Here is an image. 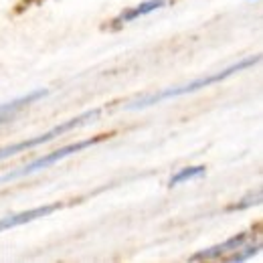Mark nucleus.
Segmentation results:
<instances>
[{"label":"nucleus","instance_id":"4","mask_svg":"<svg viewBox=\"0 0 263 263\" xmlns=\"http://www.w3.org/2000/svg\"><path fill=\"white\" fill-rule=\"evenodd\" d=\"M249 239H251V233H241V235H235V237L227 239L225 243H219V245H215V247H209V249L200 251V253H197V255H193V257H191V261L229 259L231 255H233V253H235L239 247H243L245 243H249Z\"/></svg>","mask_w":263,"mask_h":263},{"label":"nucleus","instance_id":"7","mask_svg":"<svg viewBox=\"0 0 263 263\" xmlns=\"http://www.w3.org/2000/svg\"><path fill=\"white\" fill-rule=\"evenodd\" d=\"M168 2H170V0H146V2H142V4H138V6H134V8H126V10L114 21V27L120 29L122 25H128V23L140 18V16H146V14L154 12V10H160Z\"/></svg>","mask_w":263,"mask_h":263},{"label":"nucleus","instance_id":"8","mask_svg":"<svg viewBox=\"0 0 263 263\" xmlns=\"http://www.w3.org/2000/svg\"><path fill=\"white\" fill-rule=\"evenodd\" d=\"M204 172H206L204 166H189V168H182L180 172H176V174L170 178L168 186L174 189V186H178V184H182V182H189V180H193V178H200Z\"/></svg>","mask_w":263,"mask_h":263},{"label":"nucleus","instance_id":"2","mask_svg":"<svg viewBox=\"0 0 263 263\" xmlns=\"http://www.w3.org/2000/svg\"><path fill=\"white\" fill-rule=\"evenodd\" d=\"M98 116H99V109L85 111V114H81V116L69 120V122H65V124H59V126L51 128L49 132H45V134H41V136H36V138L25 140V142H18V144H12V146H4V148H0V160L10 158V156H14V154H18V152H25V150L36 148V146H43V144H47V142H51V140H55V138H59V136L67 134V132L75 130V128H79V126H83V124L96 120Z\"/></svg>","mask_w":263,"mask_h":263},{"label":"nucleus","instance_id":"5","mask_svg":"<svg viewBox=\"0 0 263 263\" xmlns=\"http://www.w3.org/2000/svg\"><path fill=\"white\" fill-rule=\"evenodd\" d=\"M59 209H61V204L53 202V204H45V206H39V209H31V211H23V213L4 217V219H0V233L6 229H12V227H18V225H27V223L36 221L41 217H47V215H51V213H55Z\"/></svg>","mask_w":263,"mask_h":263},{"label":"nucleus","instance_id":"3","mask_svg":"<svg viewBox=\"0 0 263 263\" xmlns=\"http://www.w3.org/2000/svg\"><path fill=\"white\" fill-rule=\"evenodd\" d=\"M101 138H103V136H98V138H91V140H83V142H75V144L63 146V148H59V150H55V152H51V154H47V156H41V158H36V160L29 162L27 166H23V168H18V170H14V172H10V174H4V176L0 178V182L16 180V178H21V176H27V174L39 172V170H43V168H49V166H53L55 162H59V160H63V158H67V156H71V154H77V152H81V150H85V148L98 144Z\"/></svg>","mask_w":263,"mask_h":263},{"label":"nucleus","instance_id":"6","mask_svg":"<svg viewBox=\"0 0 263 263\" xmlns=\"http://www.w3.org/2000/svg\"><path fill=\"white\" fill-rule=\"evenodd\" d=\"M45 96H47L45 89H36V91H31V93H27V96H23V98L12 99V101H8V103H2V105H0V124L8 122V120L14 118L18 111H23L25 107H29L31 103L39 101V99L45 98Z\"/></svg>","mask_w":263,"mask_h":263},{"label":"nucleus","instance_id":"1","mask_svg":"<svg viewBox=\"0 0 263 263\" xmlns=\"http://www.w3.org/2000/svg\"><path fill=\"white\" fill-rule=\"evenodd\" d=\"M257 63H259V57H251V59L239 61V63H235V65L227 67V69L221 71V73L206 75V77H200V79L193 81V83H186V85H180V87H174V89H166V91H160V93H152V96L136 99V101H132L128 107H130V109H140V107H148V105L160 103V101H164V99L178 98V96H184V93H193V91H198V89H202V87H209V85H213V83H219V81L227 79L233 73H239V71H243V69H249V67L257 65Z\"/></svg>","mask_w":263,"mask_h":263},{"label":"nucleus","instance_id":"9","mask_svg":"<svg viewBox=\"0 0 263 263\" xmlns=\"http://www.w3.org/2000/svg\"><path fill=\"white\" fill-rule=\"evenodd\" d=\"M259 202H261V193L257 191L255 195H249L243 202H239L235 209H247V206H251V204H259Z\"/></svg>","mask_w":263,"mask_h":263}]
</instances>
